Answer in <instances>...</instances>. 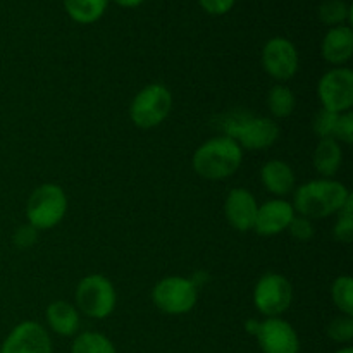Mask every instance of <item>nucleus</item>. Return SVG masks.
<instances>
[{
  "mask_svg": "<svg viewBox=\"0 0 353 353\" xmlns=\"http://www.w3.org/2000/svg\"><path fill=\"white\" fill-rule=\"evenodd\" d=\"M352 193L336 179H314L295 190L293 209L307 219H324L343 209Z\"/></svg>",
  "mask_w": 353,
  "mask_h": 353,
  "instance_id": "obj_1",
  "label": "nucleus"
},
{
  "mask_svg": "<svg viewBox=\"0 0 353 353\" xmlns=\"http://www.w3.org/2000/svg\"><path fill=\"white\" fill-rule=\"evenodd\" d=\"M243 162V148L230 137H216L193 154V169L207 181H223L233 176Z\"/></svg>",
  "mask_w": 353,
  "mask_h": 353,
  "instance_id": "obj_2",
  "label": "nucleus"
},
{
  "mask_svg": "<svg viewBox=\"0 0 353 353\" xmlns=\"http://www.w3.org/2000/svg\"><path fill=\"white\" fill-rule=\"evenodd\" d=\"M224 137H230L245 150H265L279 138V126L269 117L234 112L224 123Z\"/></svg>",
  "mask_w": 353,
  "mask_h": 353,
  "instance_id": "obj_3",
  "label": "nucleus"
},
{
  "mask_svg": "<svg viewBox=\"0 0 353 353\" xmlns=\"http://www.w3.org/2000/svg\"><path fill=\"white\" fill-rule=\"evenodd\" d=\"M68 212V196L59 185L45 183L33 190L26 203L28 224L34 230H52Z\"/></svg>",
  "mask_w": 353,
  "mask_h": 353,
  "instance_id": "obj_4",
  "label": "nucleus"
},
{
  "mask_svg": "<svg viewBox=\"0 0 353 353\" xmlns=\"http://www.w3.org/2000/svg\"><path fill=\"white\" fill-rule=\"evenodd\" d=\"M172 110V93L161 83H150L137 93L130 107V117L140 130H152L164 123Z\"/></svg>",
  "mask_w": 353,
  "mask_h": 353,
  "instance_id": "obj_5",
  "label": "nucleus"
},
{
  "mask_svg": "<svg viewBox=\"0 0 353 353\" xmlns=\"http://www.w3.org/2000/svg\"><path fill=\"white\" fill-rule=\"evenodd\" d=\"M117 293L112 283L102 274H90L76 288V305L79 312L92 319H105L116 310Z\"/></svg>",
  "mask_w": 353,
  "mask_h": 353,
  "instance_id": "obj_6",
  "label": "nucleus"
},
{
  "mask_svg": "<svg viewBox=\"0 0 353 353\" xmlns=\"http://www.w3.org/2000/svg\"><path fill=\"white\" fill-rule=\"evenodd\" d=\"M152 300L161 312L169 314V316H183L196 305L199 288L192 279L169 276L154 286Z\"/></svg>",
  "mask_w": 353,
  "mask_h": 353,
  "instance_id": "obj_7",
  "label": "nucleus"
},
{
  "mask_svg": "<svg viewBox=\"0 0 353 353\" xmlns=\"http://www.w3.org/2000/svg\"><path fill=\"white\" fill-rule=\"evenodd\" d=\"M293 300V286L285 276L268 272L254 288V305L262 316L279 317L290 309Z\"/></svg>",
  "mask_w": 353,
  "mask_h": 353,
  "instance_id": "obj_8",
  "label": "nucleus"
},
{
  "mask_svg": "<svg viewBox=\"0 0 353 353\" xmlns=\"http://www.w3.org/2000/svg\"><path fill=\"white\" fill-rule=\"evenodd\" d=\"M323 109L336 114L350 112L353 105V71L348 68H334L324 72L317 85Z\"/></svg>",
  "mask_w": 353,
  "mask_h": 353,
  "instance_id": "obj_9",
  "label": "nucleus"
},
{
  "mask_svg": "<svg viewBox=\"0 0 353 353\" xmlns=\"http://www.w3.org/2000/svg\"><path fill=\"white\" fill-rule=\"evenodd\" d=\"M262 65L276 81H288L299 71V52L288 38H271L262 50Z\"/></svg>",
  "mask_w": 353,
  "mask_h": 353,
  "instance_id": "obj_10",
  "label": "nucleus"
},
{
  "mask_svg": "<svg viewBox=\"0 0 353 353\" xmlns=\"http://www.w3.org/2000/svg\"><path fill=\"white\" fill-rule=\"evenodd\" d=\"M52 340L48 331L34 321L17 324L3 340L0 353H52Z\"/></svg>",
  "mask_w": 353,
  "mask_h": 353,
  "instance_id": "obj_11",
  "label": "nucleus"
},
{
  "mask_svg": "<svg viewBox=\"0 0 353 353\" xmlns=\"http://www.w3.org/2000/svg\"><path fill=\"white\" fill-rule=\"evenodd\" d=\"M259 345L264 353H299L300 340L296 331L281 317H265L257 333Z\"/></svg>",
  "mask_w": 353,
  "mask_h": 353,
  "instance_id": "obj_12",
  "label": "nucleus"
},
{
  "mask_svg": "<svg viewBox=\"0 0 353 353\" xmlns=\"http://www.w3.org/2000/svg\"><path fill=\"white\" fill-rule=\"evenodd\" d=\"M295 216L296 212L290 202L281 199L269 200L259 205L254 230L261 236H278L283 231L288 230Z\"/></svg>",
  "mask_w": 353,
  "mask_h": 353,
  "instance_id": "obj_13",
  "label": "nucleus"
},
{
  "mask_svg": "<svg viewBox=\"0 0 353 353\" xmlns=\"http://www.w3.org/2000/svg\"><path fill=\"white\" fill-rule=\"evenodd\" d=\"M259 203L255 196L245 188L231 190L224 202V216L236 231L247 233L254 230Z\"/></svg>",
  "mask_w": 353,
  "mask_h": 353,
  "instance_id": "obj_14",
  "label": "nucleus"
},
{
  "mask_svg": "<svg viewBox=\"0 0 353 353\" xmlns=\"http://www.w3.org/2000/svg\"><path fill=\"white\" fill-rule=\"evenodd\" d=\"M321 55L333 65H343L353 55V31L350 26L331 28L321 43Z\"/></svg>",
  "mask_w": 353,
  "mask_h": 353,
  "instance_id": "obj_15",
  "label": "nucleus"
},
{
  "mask_svg": "<svg viewBox=\"0 0 353 353\" xmlns=\"http://www.w3.org/2000/svg\"><path fill=\"white\" fill-rule=\"evenodd\" d=\"M261 179L264 188L276 196H286L295 190V172L285 161H269L262 165Z\"/></svg>",
  "mask_w": 353,
  "mask_h": 353,
  "instance_id": "obj_16",
  "label": "nucleus"
},
{
  "mask_svg": "<svg viewBox=\"0 0 353 353\" xmlns=\"http://www.w3.org/2000/svg\"><path fill=\"white\" fill-rule=\"evenodd\" d=\"M47 323L50 330L59 336H74L79 330V312L72 303L55 300L47 307Z\"/></svg>",
  "mask_w": 353,
  "mask_h": 353,
  "instance_id": "obj_17",
  "label": "nucleus"
},
{
  "mask_svg": "<svg viewBox=\"0 0 353 353\" xmlns=\"http://www.w3.org/2000/svg\"><path fill=\"white\" fill-rule=\"evenodd\" d=\"M312 161L316 171L321 176L330 179L331 176H334L340 171L341 162H343V152H341L340 143L333 140V138L321 140L319 145L316 147V152H314Z\"/></svg>",
  "mask_w": 353,
  "mask_h": 353,
  "instance_id": "obj_18",
  "label": "nucleus"
},
{
  "mask_svg": "<svg viewBox=\"0 0 353 353\" xmlns=\"http://www.w3.org/2000/svg\"><path fill=\"white\" fill-rule=\"evenodd\" d=\"M109 0H64V7L71 19L79 24L99 21L107 9Z\"/></svg>",
  "mask_w": 353,
  "mask_h": 353,
  "instance_id": "obj_19",
  "label": "nucleus"
},
{
  "mask_svg": "<svg viewBox=\"0 0 353 353\" xmlns=\"http://www.w3.org/2000/svg\"><path fill=\"white\" fill-rule=\"evenodd\" d=\"M296 99L295 93L288 88L286 85L279 83L274 85L268 93V107L271 110V114L278 119H285V117L292 116L293 110H295Z\"/></svg>",
  "mask_w": 353,
  "mask_h": 353,
  "instance_id": "obj_20",
  "label": "nucleus"
},
{
  "mask_svg": "<svg viewBox=\"0 0 353 353\" xmlns=\"http://www.w3.org/2000/svg\"><path fill=\"white\" fill-rule=\"evenodd\" d=\"M71 353H117V352L112 341H110L105 334L86 331V333L78 334V336L74 338L71 347Z\"/></svg>",
  "mask_w": 353,
  "mask_h": 353,
  "instance_id": "obj_21",
  "label": "nucleus"
},
{
  "mask_svg": "<svg viewBox=\"0 0 353 353\" xmlns=\"http://www.w3.org/2000/svg\"><path fill=\"white\" fill-rule=\"evenodd\" d=\"M334 305L345 316H353V281L350 276H340L331 286Z\"/></svg>",
  "mask_w": 353,
  "mask_h": 353,
  "instance_id": "obj_22",
  "label": "nucleus"
},
{
  "mask_svg": "<svg viewBox=\"0 0 353 353\" xmlns=\"http://www.w3.org/2000/svg\"><path fill=\"white\" fill-rule=\"evenodd\" d=\"M319 17L327 26H341L345 21H352V9L343 0H326L321 3Z\"/></svg>",
  "mask_w": 353,
  "mask_h": 353,
  "instance_id": "obj_23",
  "label": "nucleus"
},
{
  "mask_svg": "<svg viewBox=\"0 0 353 353\" xmlns=\"http://www.w3.org/2000/svg\"><path fill=\"white\" fill-rule=\"evenodd\" d=\"M336 224H334V238L341 243H350L353 240V195L348 196L343 209L340 210Z\"/></svg>",
  "mask_w": 353,
  "mask_h": 353,
  "instance_id": "obj_24",
  "label": "nucleus"
},
{
  "mask_svg": "<svg viewBox=\"0 0 353 353\" xmlns=\"http://www.w3.org/2000/svg\"><path fill=\"white\" fill-rule=\"evenodd\" d=\"M338 119H340V114L321 109L312 121L314 133H316L321 140H326V138H333L334 140V131H336Z\"/></svg>",
  "mask_w": 353,
  "mask_h": 353,
  "instance_id": "obj_25",
  "label": "nucleus"
},
{
  "mask_svg": "<svg viewBox=\"0 0 353 353\" xmlns=\"http://www.w3.org/2000/svg\"><path fill=\"white\" fill-rule=\"evenodd\" d=\"M327 336L331 338L336 343H348L353 338V319L352 316H341L334 317L330 324H327L326 330Z\"/></svg>",
  "mask_w": 353,
  "mask_h": 353,
  "instance_id": "obj_26",
  "label": "nucleus"
},
{
  "mask_svg": "<svg viewBox=\"0 0 353 353\" xmlns=\"http://www.w3.org/2000/svg\"><path fill=\"white\" fill-rule=\"evenodd\" d=\"M288 231H290V234L295 238V240L307 241L314 236V231L316 230H314L312 221L307 219V217H303V216H295L293 217L292 223H290Z\"/></svg>",
  "mask_w": 353,
  "mask_h": 353,
  "instance_id": "obj_27",
  "label": "nucleus"
},
{
  "mask_svg": "<svg viewBox=\"0 0 353 353\" xmlns=\"http://www.w3.org/2000/svg\"><path fill=\"white\" fill-rule=\"evenodd\" d=\"M334 140L340 143L350 145L353 141V116L352 112H345L340 114V119H338L336 124V131H334Z\"/></svg>",
  "mask_w": 353,
  "mask_h": 353,
  "instance_id": "obj_28",
  "label": "nucleus"
},
{
  "mask_svg": "<svg viewBox=\"0 0 353 353\" xmlns=\"http://www.w3.org/2000/svg\"><path fill=\"white\" fill-rule=\"evenodd\" d=\"M38 240V230H34L30 224L19 226L14 231L12 241L17 248H31Z\"/></svg>",
  "mask_w": 353,
  "mask_h": 353,
  "instance_id": "obj_29",
  "label": "nucleus"
},
{
  "mask_svg": "<svg viewBox=\"0 0 353 353\" xmlns=\"http://www.w3.org/2000/svg\"><path fill=\"white\" fill-rule=\"evenodd\" d=\"M200 6L214 16H223V14L230 12L234 6V0H199Z\"/></svg>",
  "mask_w": 353,
  "mask_h": 353,
  "instance_id": "obj_30",
  "label": "nucleus"
},
{
  "mask_svg": "<svg viewBox=\"0 0 353 353\" xmlns=\"http://www.w3.org/2000/svg\"><path fill=\"white\" fill-rule=\"evenodd\" d=\"M245 327H247L248 333L254 334V336H257L259 327H261V321H257V319H248L247 323H245Z\"/></svg>",
  "mask_w": 353,
  "mask_h": 353,
  "instance_id": "obj_31",
  "label": "nucleus"
},
{
  "mask_svg": "<svg viewBox=\"0 0 353 353\" xmlns=\"http://www.w3.org/2000/svg\"><path fill=\"white\" fill-rule=\"evenodd\" d=\"M116 3H119L121 7H128V9H131V7H138L143 3V0H114Z\"/></svg>",
  "mask_w": 353,
  "mask_h": 353,
  "instance_id": "obj_32",
  "label": "nucleus"
},
{
  "mask_svg": "<svg viewBox=\"0 0 353 353\" xmlns=\"http://www.w3.org/2000/svg\"><path fill=\"white\" fill-rule=\"evenodd\" d=\"M336 353H353V348L352 347H345V348H340Z\"/></svg>",
  "mask_w": 353,
  "mask_h": 353,
  "instance_id": "obj_33",
  "label": "nucleus"
}]
</instances>
